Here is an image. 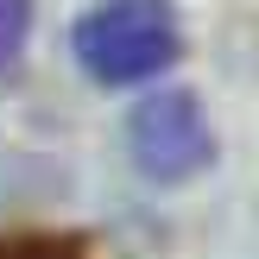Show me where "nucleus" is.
<instances>
[{"instance_id":"2","label":"nucleus","mask_w":259,"mask_h":259,"mask_svg":"<svg viewBox=\"0 0 259 259\" xmlns=\"http://www.w3.org/2000/svg\"><path fill=\"white\" fill-rule=\"evenodd\" d=\"M126 146H133V164L158 184H184L202 164L215 158V133L209 114L190 89H158V95L139 101V114L126 120Z\"/></svg>"},{"instance_id":"4","label":"nucleus","mask_w":259,"mask_h":259,"mask_svg":"<svg viewBox=\"0 0 259 259\" xmlns=\"http://www.w3.org/2000/svg\"><path fill=\"white\" fill-rule=\"evenodd\" d=\"M0 259H82L63 240H38V234H19V240H0Z\"/></svg>"},{"instance_id":"3","label":"nucleus","mask_w":259,"mask_h":259,"mask_svg":"<svg viewBox=\"0 0 259 259\" xmlns=\"http://www.w3.org/2000/svg\"><path fill=\"white\" fill-rule=\"evenodd\" d=\"M25 32H32V0H0V70L25 51Z\"/></svg>"},{"instance_id":"1","label":"nucleus","mask_w":259,"mask_h":259,"mask_svg":"<svg viewBox=\"0 0 259 259\" xmlns=\"http://www.w3.org/2000/svg\"><path fill=\"white\" fill-rule=\"evenodd\" d=\"M76 63L95 82H146L177 63L171 0H101L76 19Z\"/></svg>"}]
</instances>
